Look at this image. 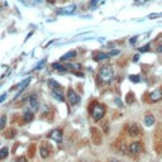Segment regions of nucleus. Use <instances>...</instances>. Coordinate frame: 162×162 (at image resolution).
Listing matches in <instances>:
<instances>
[{
  "label": "nucleus",
  "instance_id": "1",
  "mask_svg": "<svg viewBox=\"0 0 162 162\" xmlns=\"http://www.w3.org/2000/svg\"><path fill=\"white\" fill-rule=\"evenodd\" d=\"M114 76V71H113V67L110 65H104L100 67V70H99V80L101 81V83L104 84H109L112 79Z\"/></svg>",
  "mask_w": 162,
  "mask_h": 162
},
{
  "label": "nucleus",
  "instance_id": "35",
  "mask_svg": "<svg viewBox=\"0 0 162 162\" xmlns=\"http://www.w3.org/2000/svg\"><path fill=\"white\" fill-rule=\"evenodd\" d=\"M109 162H119V161H118V160H114V158H113V160H109Z\"/></svg>",
  "mask_w": 162,
  "mask_h": 162
},
{
  "label": "nucleus",
  "instance_id": "27",
  "mask_svg": "<svg viewBox=\"0 0 162 162\" xmlns=\"http://www.w3.org/2000/svg\"><path fill=\"white\" fill-rule=\"evenodd\" d=\"M129 80H132L133 81V83H138V81H139V76H129Z\"/></svg>",
  "mask_w": 162,
  "mask_h": 162
},
{
  "label": "nucleus",
  "instance_id": "21",
  "mask_svg": "<svg viewBox=\"0 0 162 162\" xmlns=\"http://www.w3.org/2000/svg\"><path fill=\"white\" fill-rule=\"evenodd\" d=\"M76 9V6L75 5H71V6H69V8H65V9H61L60 10V13L61 14H63V13H67V14H70V13H74V10Z\"/></svg>",
  "mask_w": 162,
  "mask_h": 162
},
{
  "label": "nucleus",
  "instance_id": "32",
  "mask_svg": "<svg viewBox=\"0 0 162 162\" xmlns=\"http://www.w3.org/2000/svg\"><path fill=\"white\" fill-rule=\"evenodd\" d=\"M136 39H137V37H133V38L130 39V43H132V45H134V43H136Z\"/></svg>",
  "mask_w": 162,
  "mask_h": 162
},
{
  "label": "nucleus",
  "instance_id": "19",
  "mask_svg": "<svg viewBox=\"0 0 162 162\" xmlns=\"http://www.w3.org/2000/svg\"><path fill=\"white\" fill-rule=\"evenodd\" d=\"M33 118H34V115H33V113H32L31 110H25V112H24V122L29 123V122L33 120Z\"/></svg>",
  "mask_w": 162,
  "mask_h": 162
},
{
  "label": "nucleus",
  "instance_id": "18",
  "mask_svg": "<svg viewBox=\"0 0 162 162\" xmlns=\"http://www.w3.org/2000/svg\"><path fill=\"white\" fill-rule=\"evenodd\" d=\"M52 67H53L55 70L60 71V72H66V71H67V67L63 66V65L60 63V62H57V63H52Z\"/></svg>",
  "mask_w": 162,
  "mask_h": 162
},
{
  "label": "nucleus",
  "instance_id": "30",
  "mask_svg": "<svg viewBox=\"0 0 162 162\" xmlns=\"http://www.w3.org/2000/svg\"><path fill=\"white\" fill-rule=\"evenodd\" d=\"M109 55H110V56H114V55H119V51H118V49H113V51H112V52L109 53Z\"/></svg>",
  "mask_w": 162,
  "mask_h": 162
},
{
  "label": "nucleus",
  "instance_id": "26",
  "mask_svg": "<svg viewBox=\"0 0 162 162\" xmlns=\"http://www.w3.org/2000/svg\"><path fill=\"white\" fill-rule=\"evenodd\" d=\"M5 123H6V117L2 115V117H0V129H4Z\"/></svg>",
  "mask_w": 162,
  "mask_h": 162
},
{
  "label": "nucleus",
  "instance_id": "28",
  "mask_svg": "<svg viewBox=\"0 0 162 162\" xmlns=\"http://www.w3.org/2000/svg\"><path fill=\"white\" fill-rule=\"evenodd\" d=\"M14 162H27V158H25L24 156H20V157H18V158H15Z\"/></svg>",
  "mask_w": 162,
  "mask_h": 162
},
{
  "label": "nucleus",
  "instance_id": "25",
  "mask_svg": "<svg viewBox=\"0 0 162 162\" xmlns=\"http://www.w3.org/2000/svg\"><path fill=\"white\" fill-rule=\"evenodd\" d=\"M29 81H31V79H27V80H24L23 83L19 85V91H23V89H24V87H27V86H28Z\"/></svg>",
  "mask_w": 162,
  "mask_h": 162
},
{
  "label": "nucleus",
  "instance_id": "29",
  "mask_svg": "<svg viewBox=\"0 0 162 162\" xmlns=\"http://www.w3.org/2000/svg\"><path fill=\"white\" fill-rule=\"evenodd\" d=\"M148 49H150V46H148V45H147V46H143V47H141V48H139V51H141V52H147Z\"/></svg>",
  "mask_w": 162,
  "mask_h": 162
},
{
  "label": "nucleus",
  "instance_id": "22",
  "mask_svg": "<svg viewBox=\"0 0 162 162\" xmlns=\"http://www.w3.org/2000/svg\"><path fill=\"white\" fill-rule=\"evenodd\" d=\"M67 69H74V70H80L81 69V65L80 63H67L66 65Z\"/></svg>",
  "mask_w": 162,
  "mask_h": 162
},
{
  "label": "nucleus",
  "instance_id": "10",
  "mask_svg": "<svg viewBox=\"0 0 162 162\" xmlns=\"http://www.w3.org/2000/svg\"><path fill=\"white\" fill-rule=\"evenodd\" d=\"M155 151L158 155H162V134L156 133V138H155Z\"/></svg>",
  "mask_w": 162,
  "mask_h": 162
},
{
  "label": "nucleus",
  "instance_id": "23",
  "mask_svg": "<svg viewBox=\"0 0 162 162\" xmlns=\"http://www.w3.org/2000/svg\"><path fill=\"white\" fill-rule=\"evenodd\" d=\"M34 151H36V144H31L28 148V157H33L34 156Z\"/></svg>",
  "mask_w": 162,
  "mask_h": 162
},
{
  "label": "nucleus",
  "instance_id": "4",
  "mask_svg": "<svg viewBox=\"0 0 162 162\" xmlns=\"http://www.w3.org/2000/svg\"><path fill=\"white\" fill-rule=\"evenodd\" d=\"M143 151V147H142V143L139 141H134L129 144V153L133 155V156H138L141 152Z\"/></svg>",
  "mask_w": 162,
  "mask_h": 162
},
{
  "label": "nucleus",
  "instance_id": "7",
  "mask_svg": "<svg viewBox=\"0 0 162 162\" xmlns=\"http://www.w3.org/2000/svg\"><path fill=\"white\" fill-rule=\"evenodd\" d=\"M67 100L70 101L71 105H77L80 101V98L76 95V92L72 89H69V91H67Z\"/></svg>",
  "mask_w": 162,
  "mask_h": 162
},
{
  "label": "nucleus",
  "instance_id": "34",
  "mask_svg": "<svg viewBox=\"0 0 162 162\" xmlns=\"http://www.w3.org/2000/svg\"><path fill=\"white\" fill-rule=\"evenodd\" d=\"M157 51H158V52H160V53H162V46H160V47H158V48H157Z\"/></svg>",
  "mask_w": 162,
  "mask_h": 162
},
{
  "label": "nucleus",
  "instance_id": "6",
  "mask_svg": "<svg viewBox=\"0 0 162 162\" xmlns=\"http://www.w3.org/2000/svg\"><path fill=\"white\" fill-rule=\"evenodd\" d=\"M48 137L52 139V141H55L57 143H61L62 142V129H53L49 134H48Z\"/></svg>",
  "mask_w": 162,
  "mask_h": 162
},
{
  "label": "nucleus",
  "instance_id": "14",
  "mask_svg": "<svg viewBox=\"0 0 162 162\" xmlns=\"http://www.w3.org/2000/svg\"><path fill=\"white\" fill-rule=\"evenodd\" d=\"M109 53H104V52H96L94 55V60L95 61H103V60H108L109 58Z\"/></svg>",
  "mask_w": 162,
  "mask_h": 162
},
{
  "label": "nucleus",
  "instance_id": "31",
  "mask_svg": "<svg viewBox=\"0 0 162 162\" xmlns=\"http://www.w3.org/2000/svg\"><path fill=\"white\" fill-rule=\"evenodd\" d=\"M99 3H100V0H92V2H91V6H95Z\"/></svg>",
  "mask_w": 162,
  "mask_h": 162
},
{
  "label": "nucleus",
  "instance_id": "13",
  "mask_svg": "<svg viewBox=\"0 0 162 162\" xmlns=\"http://www.w3.org/2000/svg\"><path fill=\"white\" fill-rule=\"evenodd\" d=\"M28 101H29V105H31L32 109H37L38 105H39V103H38V96L36 95V94H32V95L28 98Z\"/></svg>",
  "mask_w": 162,
  "mask_h": 162
},
{
  "label": "nucleus",
  "instance_id": "20",
  "mask_svg": "<svg viewBox=\"0 0 162 162\" xmlns=\"http://www.w3.org/2000/svg\"><path fill=\"white\" fill-rule=\"evenodd\" d=\"M9 155V150L6 147H3L2 150H0V160H5Z\"/></svg>",
  "mask_w": 162,
  "mask_h": 162
},
{
  "label": "nucleus",
  "instance_id": "37",
  "mask_svg": "<svg viewBox=\"0 0 162 162\" xmlns=\"http://www.w3.org/2000/svg\"><path fill=\"white\" fill-rule=\"evenodd\" d=\"M62 2H65V0H62Z\"/></svg>",
  "mask_w": 162,
  "mask_h": 162
},
{
  "label": "nucleus",
  "instance_id": "3",
  "mask_svg": "<svg viewBox=\"0 0 162 162\" xmlns=\"http://www.w3.org/2000/svg\"><path fill=\"white\" fill-rule=\"evenodd\" d=\"M48 86L51 87L52 90V95L55 99H57L58 101H63V91H62V87L56 83L55 80L49 79L48 80Z\"/></svg>",
  "mask_w": 162,
  "mask_h": 162
},
{
  "label": "nucleus",
  "instance_id": "15",
  "mask_svg": "<svg viewBox=\"0 0 162 162\" xmlns=\"http://www.w3.org/2000/svg\"><path fill=\"white\" fill-rule=\"evenodd\" d=\"M144 124H146L147 127L153 126V124H155V117H153L152 114H147V115L144 117Z\"/></svg>",
  "mask_w": 162,
  "mask_h": 162
},
{
  "label": "nucleus",
  "instance_id": "12",
  "mask_svg": "<svg viewBox=\"0 0 162 162\" xmlns=\"http://www.w3.org/2000/svg\"><path fill=\"white\" fill-rule=\"evenodd\" d=\"M128 132H129V136H130V137H138L139 134H141V128H139L137 124H132V126L129 127Z\"/></svg>",
  "mask_w": 162,
  "mask_h": 162
},
{
  "label": "nucleus",
  "instance_id": "36",
  "mask_svg": "<svg viewBox=\"0 0 162 162\" xmlns=\"http://www.w3.org/2000/svg\"><path fill=\"white\" fill-rule=\"evenodd\" d=\"M137 2H139V3H141V2H143V0H137Z\"/></svg>",
  "mask_w": 162,
  "mask_h": 162
},
{
  "label": "nucleus",
  "instance_id": "33",
  "mask_svg": "<svg viewBox=\"0 0 162 162\" xmlns=\"http://www.w3.org/2000/svg\"><path fill=\"white\" fill-rule=\"evenodd\" d=\"M5 98H6V95H5V94H4V95H2V96H0V103H2L3 100H5Z\"/></svg>",
  "mask_w": 162,
  "mask_h": 162
},
{
  "label": "nucleus",
  "instance_id": "11",
  "mask_svg": "<svg viewBox=\"0 0 162 162\" xmlns=\"http://www.w3.org/2000/svg\"><path fill=\"white\" fill-rule=\"evenodd\" d=\"M51 147H49V144H47V143H43L42 146H40V148H39V153H40V157L42 158H48L49 157V155H51Z\"/></svg>",
  "mask_w": 162,
  "mask_h": 162
},
{
  "label": "nucleus",
  "instance_id": "17",
  "mask_svg": "<svg viewBox=\"0 0 162 162\" xmlns=\"http://www.w3.org/2000/svg\"><path fill=\"white\" fill-rule=\"evenodd\" d=\"M74 57H76V51H70V52H67L66 55H63L61 57V61H69V60H71Z\"/></svg>",
  "mask_w": 162,
  "mask_h": 162
},
{
  "label": "nucleus",
  "instance_id": "5",
  "mask_svg": "<svg viewBox=\"0 0 162 162\" xmlns=\"http://www.w3.org/2000/svg\"><path fill=\"white\" fill-rule=\"evenodd\" d=\"M90 133H91V138H92V142L95 143V144H101V142H103V136H101V133H100V130L98 129V128H95V127H91L90 128Z\"/></svg>",
  "mask_w": 162,
  "mask_h": 162
},
{
  "label": "nucleus",
  "instance_id": "16",
  "mask_svg": "<svg viewBox=\"0 0 162 162\" xmlns=\"http://www.w3.org/2000/svg\"><path fill=\"white\" fill-rule=\"evenodd\" d=\"M15 134H17V130L13 129V128H10V129H6V130L4 132V137L8 138V139H11V138L15 137Z\"/></svg>",
  "mask_w": 162,
  "mask_h": 162
},
{
  "label": "nucleus",
  "instance_id": "9",
  "mask_svg": "<svg viewBox=\"0 0 162 162\" xmlns=\"http://www.w3.org/2000/svg\"><path fill=\"white\" fill-rule=\"evenodd\" d=\"M148 99H150V103H156V101L161 100L162 99V91L160 89L151 91L150 95H148Z\"/></svg>",
  "mask_w": 162,
  "mask_h": 162
},
{
  "label": "nucleus",
  "instance_id": "2",
  "mask_svg": "<svg viewBox=\"0 0 162 162\" xmlns=\"http://www.w3.org/2000/svg\"><path fill=\"white\" fill-rule=\"evenodd\" d=\"M89 112L91 114V117L94 118V120H100L104 115H105V106L98 101H94L90 106H89Z\"/></svg>",
  "mask_w": 162,
  "mask_h": 162
},
{
  "label": "nucleus",
  "instance_id": "24",
  "mask_svg": "<svg viewBox=\"0 0 162 162\" xmlns=\"http://www.w3.org/2000/svg\"><path fill=\"white\" fill-rule=\"evenodd\" d=\"M126 101H127L128 104H132V103L134 101V95H133V92H128V94H127Z\"/></svg>",
  "mask_w": 162,
  "mask_h": 162
},
{
  "label": "nucleus",
  "instance_id": "8",
  "mask_svg": "<svg viewBox=\"0 0 162 162\" xmlns=\"http://www.w3.org/2000/svg\"><path fill=\"white\" fill-rule=\"evenodd\" d=\"M115 142H117V148L122 153H127V151H129V147H127V142H126V139L123 137H120Z\"/></svg>",
  "mask_w": 162,
  "mask_h": 162
}]
</instances>
